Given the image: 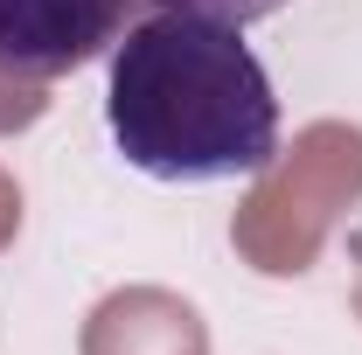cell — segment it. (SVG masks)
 <instances>
[{"label": "cell", "mask_w": 362, "mask_h": 355, "mask_svg": "<svg viewBox=\"0 0 362 355\" xmlns=\"http://www.w3.org/2000/svg\"><path fill=\"white\" fill-rule=\"evenodd\" d=\"M105 126L126 168L153 181H244L279 153V91L244 28L160 7L112 42Z\"/></svg>", "instance_id": "cell-1"}, {"label": "cell", "mask_w": 362, "mask_h": 355, "mask_svg": "<svg viewBox=\"0 0 362 355\" xmlns=\"http://www.w3.org/2000/svg\"><path fill=\"white\" fill-rule=\"evenodd\" d=\"M133 0H0V77L56 84L126 35Z\"/></svg>", "instance_id": "cell-2"}, {"label": "cell", "mask_w": 362, "mask_h": 355, "mask_svg": "<svg viewBox=\"0 0 362 355\" xmlns=\"http://www.w3.org/2000/svg\"><path fill=\"white\" fill-rule=\"evenodd\" d=\"M153 7H175V14H209V21H230V28H251V21L279 14L286 0H153Z\"/></svg>", "instance_id": "cell-3"}]
</instances>
